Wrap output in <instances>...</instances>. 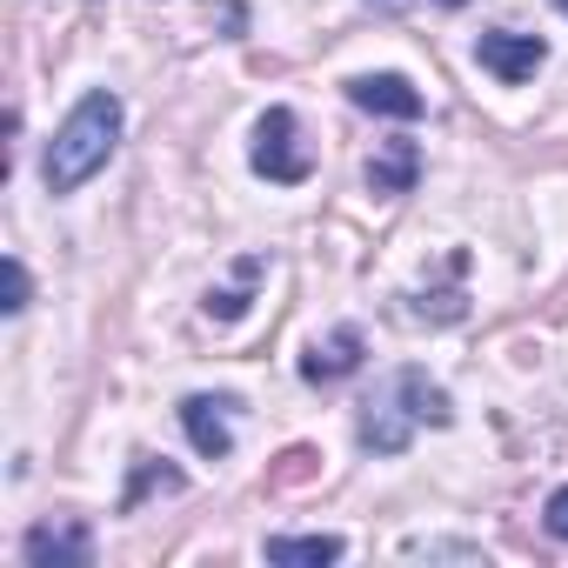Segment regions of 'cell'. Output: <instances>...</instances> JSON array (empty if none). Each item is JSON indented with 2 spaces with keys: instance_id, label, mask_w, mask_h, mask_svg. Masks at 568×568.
<instances>
[{
  "instance_id": "1",
  "label": "cell",
  "mask_w": 568,
  "mask_h": 568,
  "mask_svg": "<svg viewBox=\"0 0 568 568\" xmlns=\"http://www.w3.org/2000/svg\"><path fill=\"white\" fill-rule=\"evenodd\" d=\"M114 141H121V94H114V88H88V94L74 101V114L54 128L48 154H41L48 194H81V187L108 168Z\"/></svg>"
},
{
  "instance_id": "2",
  "label": "cell",
  "mask_w": 568,
  "mask_h": 568,
  "mask_svg": "<svg viewBox=\"0 0 568 568\" xmlns=\"http://www.w3.org/2000/svg\"><path fill=\"white\" fill-rule=\"evenodd\" d=\"M254 174L261 181H274V187H302L308 174H315V154L302 148V121H295V108H267L261 121H254Z\"/></svg>"
},
{
  "instance_id": "3",
  "label": "cell",
  "mask_w": 568,
  "mask_h": 568,
  "mask_svg": "<svg viewBox=\"0 0 568 568\" xmlns=\"http://www.w3.org/2000/svg\"><path fill=\"white\" fill-rule=\"evenodd\" d=\"M541 61H548V48H541L535 34H515V28H488V34H475V68H481V74H495L501 88L535 81V74H541Z\"/></svg>"
},
{
  "instance_id": "4",
  "label": "cell",
  "mask_w": 568,
  "mask_h": 568,
  "mask_svg": "<svg viewBox=\"0 0 568 568\" xmlns=\"http://www.w3.org/2000/svg\"><path fill=\"white\" fill-rule=\"evenodd\" d=\"M415 415H408V402H402V388H395V375L362 402V422H355V435H362V448L368 455H402L408 442H415Z\"/></svg>"
},
{
  "instance_id": "5",
  "label": "cell",
  "mask_w": 568,
  "mask_h": 568,
  "mask_svg": "<svg viewBox=\"0 0 568 568\" xmlns=\"http://www.w3.org/2000/svg\"><path fill=\"white\" fill-rule=\"evenodd\" d=\"M348 88V101L362 108V114H382V121H422L428 114V94L408 81V74H355V81H342Z\"/></svg>"
},
{
  "instance_id": "6",
  "label": "cell",
  "mask_w": 568,
  "mask_h": 568,
  "mask_svg": "<svg viewBox=\"0 0 568 568\" xmlns=\"http://www.w3.org/2000/svg\"><path fill=\"white\" fill-rule=\"evenodd\" d=\"M234 408H241L234 395H187L181 402V428H187L194 455H207V462H227L234 455V428H227Z\"/></svg>"
},
{
  "instance_id": "7",
  "label": "cell",
  "mask_w": 568,
  "mask_h": 568,
  "mask_svg": "<svg viewBox=\"0 0 568 568\" xmlns=\"http://www.w3.org/2000/svg\"><path fill=\"white\" fill-rule=\"evenodd\" d=\"M21 555L34 561V568H54V561H68V568H88L94 561V535L81 528V521H41V528H28L21 535Z\"/></svg>"
},
{
  "instance_id": "8",
  "label": "cell",
  "mask_w": 568,
  "mask_h": 568,
  "mask_svg": "<svg viewBox=\"0 0 568 568\" xmlns=\"http://www.w3.org/2000/svg\"><path fill=\"white\" fill-rule=\"evenodd\" d=\"M362 328H335L328 342H315L308 355H302V382H342V375H355L362 368Z\"/></svg>"
},
{
  "instance_id": "9",
  "label": "cell",
  "mask_w": 568,
  "mask_h": 568,
  "mask_svg": "<svg viewBox=\"0 0 568 568\" xmlns=\"http://www.w3.org/2000/svg\"><path fill=\"white\" fill-rule=\"evenodd\" d=\"M395 388H402V402H408V415L422 428H448L455 422V402H448L442 382H428V368H395Z\"/></svg>"
},
{
  "instance_id": "10",
  "label": "cell",
  "mask_w": 568,
  "mask_h": 568,
  "mask_svg": "<svg viewBox=\"0 0 568 568\" xmlns=\"http://www.w3.org/2000/svg\"><path fill=\"white\" fill-rule=\"evenodd\" d=\"M342 555H348L342 535H267V561L274 568H328Z\"/></svg>"
},
{
  "instance_id": "11",
  "label": "cell",
  "mask_w": 568,
  "mask_h": 568,
  "mask_svg": "<svg viewBox=\"0 0 568 568\" xmlns=\"http://www.w3.org/2000/svg\"><path fill=\"white\" fill-rule=\"evenodd\" d=\"M422 181V148L415 141H388L375 161H368V187L375 194H408Z\"/></svg>"
},
{
  "instance_id": "12",
  "label": "cell",
  "mask_w": 568,
  "mask_h": 568,
  "mask_svg": "<svg viewBox=\"0 0 568 568\" xmlns=\"http://www.w3.org/2000/svg\"><path fill=\"white\" fill-rule=\"evenodd\" d=\"M154 488H181V468H168V462H154V455H141V468H134V481H128V495H121V515H134L141 508V495H154Z\"/></svg>"
},
{
  "instance_id": "13",
  "label": "cell",
  "mask_w": 568,
  "mask_h": 568,
  "mask_svg": "<svg viewBox=\"0 0 568 568\" xmlns=\"http://www.w3.org/2000/svg\"><path fill=\"white\" fill-rule=\"evenodd\" d=\"M0 281H8V302H0V308H8V315H21V308L34 302V281H28V261H21V254H8V261H0Z\"/></svg>"
},
{
  "instance_id": "14",
  "label": "cell",
  "mask_w": 568,
  "mask_h": 568,
  "mask_svg": "<svg viewBox=\"0 0 568 568\" xmlns=\"http://www.w3.org/2000/svg\"><path fill=\"white\" fill-rule=\"evenodd\" d=\"M247 281H254V274H247ZM247 281H241V288H214V295H207V315H214V322H241V315H247Z\"/></svg>"
},
{
  "instance_id": "15",
  "label": "cell",
  "mask_w": 568,
  "mask_h": 568,
  "mask_svg": "<svg viewBox=\"0 0 568 568\" xmlns=\"http://www.w3.org/2000/svg\"><path fill=\"white\" fill-rule=\"evenodd\" d=\"M541 521H548V535H555V541H568V488H555V495H548Z\"/></svg>"
},
{
  "instance_id": "16",
  "label": "cell",
  "mask_w": 568,
  "mask_h": 568,
  "mask_svg": "<svg viewBox=\"0 0 568 568\" xmlns=\"http://www.w3.org/2000/svg\"><path fill=\"white\" fill-rule=\"evenodd\" d=\"M308 468H315V448H288V455H281V475H274V481H302Z\"/></svg>"
},
{
  "instance_id": "17",
  "label": "cell",
  "mask_w": 568,
  "mask_h": 568,
  "mask_svg": "<svg viewBox=\"0 0 568 568\" xmlns=\"http://www.w3.org/2000/svg\"><path fill=\"white\" fill-rule=\"evenodd\" d=\"M368 8H382V14H402V8H408V0H368Z\"/></svg>"
},
{
  "instance_id": "18",
  "label": "cell",
  "mask_w": 568,
  "mask_h": 568,
  "mask_svg": "<svg viewBox=\"0 0 568 568\" xmlns=\"http://www.w3.org/2000/svg\"><path fill=\"white\" fill-rule=\"evenodd\" d=\"M442 8H462V0H442Z\"/></svg>"
},
{
  "instance_id": "19",
  "label": "cell",
  "mask_w": 568,
  "mask_h": 568,
  "mask_svg": "<svg viewBox=\"0 0 568 568\" xmlns=\"http://www.w3.org/2000/svg\"><path fill=\"white\" fill-rule=\"evenodd\" d=\"M561 14H568V0H561Z\"/></svg>"
}]
</instances>
